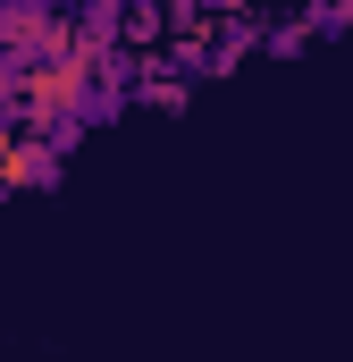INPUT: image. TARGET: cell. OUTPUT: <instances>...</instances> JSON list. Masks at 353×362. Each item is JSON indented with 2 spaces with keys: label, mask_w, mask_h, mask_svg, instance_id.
Instances as JSON below:
<instances>
[{
  "label": "cell",
  "mask_w": 353,
  "mask_h": 362,
  "mask_svg": "<svg viewBox=\"0 0 353 362\" xmlns=\"http://www.w3.org/2000/svg\"><path fill=\"white\" fill-rule=\"evenodd\" d=\"M8 118H17L25 135H59V144H68L92 118V59H25Z\"/></svg>",
  "instance_id": "obj_1"
},
{
  "label": "cell",
  "mask_w": 353,
  "mask_h": 362,
  "mask_svg": "<svg viewBox=\"0 0 353 362\" xmlns=\"http://www.w3.org/2000/svg\"><path fill=\"white\" fill-rule=\"evenodd\" d=\"M8 135H17V118H8V110H0V152H8Z\"/></svg>",
  "instance_id": "obj_6"
},
{
  "label": "cell",
  "mask_w": 353,
  "mask_h": 362,
  "mask_svg": "<svg viewBox=\"0 0 353 362\" xmlns=\"http://www.w3.org/2000/svg\"><path fill=\"white\" fill-rule=\"evenodd\" d=\"M160 25H169V17H160V8H135V17H126V25H118V34H126V42H160Z\"/></svg>",
  "instance_id": "obj_4"
},
{
  "label": "cell",
  "mask_w": 353,
  "mask_h": 362,
  "mask_svg": "<svg viewBox=\"0 0 353 362\" xmlns=\"http://www.w3.org/2000/svg\"><path fill=\"white\" fill-rule=\"evenodd\" d=\"M42 25H51V0H0V42H8L17 59L42 51Z\"/></svg>",
  "instance_id": "obj_3"
},
{
  "label": "cell",
  "mask_w": 353,
  "mask_h": 362,
  "mask_svg": "<svg viewBox=\"0 0 353 362\" xmlns=\"http://www.w3.org/2000/svg\"><path fill=\"white\" fill-rule=\"evenodd\" d=\"M25 185H59V135H8L0 152V194H25Z\"/></svg>",
  "instance_id": "obj_2"
},
{
  "label": "cell",
  "mask_w": 353,
  "mask_h": 362,
  "mask_svg": "<svg viewBox=\"0 0 353 362\" xmlns=\"http://www.w3.org/2000/svg\"><path fill=\"white\" fill-rule=\"evenodd\" d=\"M202 8H210V17H236V8H253V0H202Z\"/></svg>",
  "instance_id": "obj_5"
}]
</instances>
